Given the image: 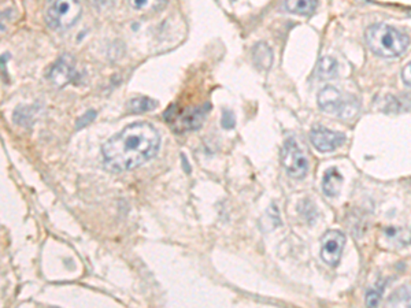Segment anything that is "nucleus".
Wrapping results in <instances>:
<instances>
[{"label":"nucleus","instance_id":"nucleus-1","mask_svg":"<svg viewBox=\"0 0 411 308\" xmlns=\"http://www.w3.org/2000/svg\"><path fill=\"white\" fill-rule=\"evenodd\" d=\"M159 147L161 137L152 125L132 123L103 144V163L114 173L130 172L152 159Z\"/></svg>","mask_w":411,"mask_h":308},{"label":"nucleus","instance_id":"nucleus-2","mask_svg":"<svg viewBox=\"0 0 411 308\" xmlns=\"http://www.w3.org/2000/svg\"><path fill=\"white\" fill-rule=\"evenodd\" d=\"M366 43L381 58H398L408 50L410 39L390 25L377 23L366 30Z\"/></svg>","mask_w":411,"mask_h":308},{"label":"nucleus","instance_id":"nucleus-3","mask_svg":"<svg viewBox=\"0 0 411 308\" xmlns=\"http://www.w3.org/2000/svg\"><path fill=\"white\" fill-rule=\"evenodd\" d=\"M81 17L79 0H54L47 10V22L52 29L66 30Z\"/></svg>","mask_w":411,"mask_h":308},{"label":"nucleus","instance_id":"nucleus-4","mask_svg":"<svg viewBox=\"0 0 411 308\" xmlns=\"http://www.w3.org/2000/svg\"><path fill=\"white\" fill-rule=\"evenodd\" d=\"M281 163L290 177L301 180L308 174V161L295 138L285 140L281 150Z\"/></svg>","mask_w":411,"mask_h":308},{"label":"nucleus","instance_id":"nucleus-5","mask_svg":"<svg viewBox=\"0 0 411 308\" xmlns=\"http://www.w3.org/2000/svg\"><path fill=\"white\" fill-rule=\"evenodd\" d=\"M318 104L319 107L326 111V112H332V114H339L344 118H350L351 114L348 112V110H351L354 114L358 111L355 105H351V103H345L341 92L334 88V87H325L323 90L319 91L318 94Z\"/></svg>","mask_w":411,"mask_h":308},{"label":"nucleus","instance_id":"nucleus-6","mask_svg":"<svg viewBox=\"0 0 411 308\" xmlns=\"http://www.w3.org/2000/svg\"><path fill=\"white\" fill-rule=\"evenodd\" d=\"M345 245V236L340 230H329L322 237L321 244V258L330 266L336 267L341 259L343 248Z\"/></svg>","mask_w":411,"mask_h":308},{"label":"nucleus","instance_id":"nucleus-7","mask_svg":"<svg viewBox=\"0 0 411 308\" xmlns=\"http://www.w3.org/2000/svg\"><path fill=\"white\" fill-rule=\"evenodd\" d=\"M310 140L319 152H333L345 143L347 137L341 132H333L322 126H315L311 129Z\"/></svg>","mask_w":411,"mask_h":308},{"label":"nucleus","instance_id":"nucleus-8","mask_svg":"<svg viewBox=\"0 0 411 308\" xmlns=\"http://www.w3.org/2000/svg\"><path fill=\"white\" fill-rule=\"evenodd\" d=\"M74 73H76V68H74L73 59L70 57L65 55L51 68L50 80L52 81L54 85L63 87L72 81Z\"/></svg>","mask_w":411,"mask_h":308},{"label":"nucleus","instance_id":"nucleus-9","mask_svg":"<svg viewBox=\"0 0 411 308\" xmlns=\"http://www.w3.org/2000/svg\"><path fill=\"white\" fill-rule=\"evenodd\" d=\"M343 185V176L337 169H329L325 172L322 178V191L328 198L339 196Z\"/></svg>","mask_w":411,"mask_h":308},{"label":"nucleus","instance_id":"nucleus-10","mask_svg":"<svg viewBox=\"0 0 411 308\" xmlns=\"http://www.w3.org/2000/svg\"><path fill=\"white\" fill-rule=\"evenodd\" d=\"M384 241H388L391 248H402L411 243V230L402 227H390L383 232Z\"/></svg>","mask_w":411,"mask_h":308},{"label":"nucleus","instance_id":"nucleus-11","mask_svg":"<svg viewBox=\"0 0 411 308\" xmlns=\"http://www.w3.org/2000/svg\"><path fill=\"white\" fill-rule=\"evenodd\" d=\"M252 58H254V62H255L257 68L263 69V70H269L272 68L273 52L265 43H259L258 45L254 47Z\"/></svg>","mask_w":411,"mask_h":308},{"label":"nucleus","instance_id":"nucleus-12","mask_svg":"<svg viewBox=\"0 0 411 308\" xmlns=\"http://www.w3.org/2000/svg\"><path fill=\"white\" fill-rule=\"evenodd\" d=\"M390 307H411V284H405L395 289L387 300Z\"/></svg>","mask_w":411,"mask_h":308},{"label":"nucleus","instance_id":"nucleus-13","mask_svg":"<svg viewBox=\"0 0 411 308\" xmlns=\"http://www.w3.org/2000/svg\"><path fill=\"white\" fill-rule=\"evenodd\" d=\"M339 66L332 57H323L319 59L317 66V76L319 80H332L337 76Z\"/></svg>","mask_w":411,"mask_h":308},{"label":"nucleus","instance_id":"nucleus-14","mask_svg":"<svg viewBox=\"0 0 411 308\" xmlns=\"http://www.w3.org/2000/svg\"><path fill=\"white\" fill-rule=\"evenodd\" d=\"M166 0H129V6L140 14H152L162 10Z\"/></svg>","mask_w":411,"mask_h":308},{"label":"nucleus","instance_id":"nucleus-15","mask_svg":"<svg viewBox=\"0 0 411 308\" xmlns=\"http://www.w3.org/2000/svg\"><path fill=\"white\" fill-rule=\"evenodd\" d=\"M285 8L298 15H311L317 8V0H285Z\"/></svg>","mask_w":411,"mask_h":308},{"label":"nucleus","instance_id":"nucleus-16","mask_svg":"<svg viewBox=\"0 0 411 308\" xmlns=\"http://www.w3.org/2000/svg\"><path fill=\"white\" fill-rule=\"evenodd\" d=\"M158 107V102L151 98H134L128 103V108L132 112H147Z\"/></svg>","mask_w":411,"mask_h":308},{"label":"nucleus","instance_id":"nucleus-17","mask_svg":"<svg viewBox=\"0 0 411 308\" xmlns=\"http://www.w3.org/2000/svg\"><path fill=\"white\" fill-rule=\"evenodd\" d=\"M236 125V119L232 111H223L222 112V127L225 129H233Z\"/></svg>","mask_w":411,"mask_h":308},{"label":"nucleus","instance_id":"nucleus-18","mask_svg":"<svg viewBox=\"0 0 411 308\" xmlns=\"http://www.w3.org/2000/svg\"><path fill=\"white\" fill-rule=\"evenodd\" d=\"M380 299H381V291H369L368 295H366V305L370 306V307H376L379 303H380Z\"/></svg>","mask_w":411,"mask_h":308},{"label":"nucleus","instance_id":"nucleus-19","mask_svg":"<svg viewBox=\"0 0 411 308\" xmlns=\"http://www.w3.org/2000/svg\"><path fill=\"white\" fill-rule=\"evenodd\" d=\"M95 116H97V112H95L94 110H90L88 112H86V115L81 116V118L77 121V129L84 127V126H87L88 123H91V121H94Z\"/></svg>","mask_w":411,"mask_h":308},{"label":"nucleus","instance_id":"nucleus-20","mask_svg":"<svg viewBox=\"0 0 411 308\" xmlns=\"http://www.w3.org/2000/svg\"><path fill=\"white\" fill-rule=\"evenodd\" d=\"M402 80H403L405 84H408V85H410L411 87V62L403 68V70H402Z\"/></svg>","mask_w":411,"mask_h":308},{"label":"nucleus","instance_id":"nucleus-21","mask_svg":"<svg viewBox=\"0 0 411 308\" xmlns=\"http://www.w3.org/2000/svg\"><path fill=\"white\" fill-rule=\"evenodd\" d=\"M110 1H111V0H92V3H95V4H97V3H102L104 6H106V3H110Z\"/></svg>","mask_w":411,"mask_h":308}]
</instances>
